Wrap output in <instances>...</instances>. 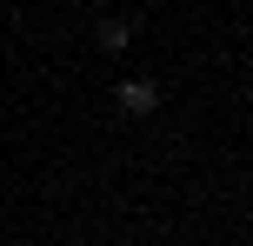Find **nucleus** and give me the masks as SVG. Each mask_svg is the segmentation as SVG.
<instances>
[{
  "instance_id": "f257e3e1",
  "label": "nucleus",
  "mask_w": 253,
  "mask_h": 246,
  "mask_svg": "<svg viewBox=\"0 0 253 246\" xmlns=\"http://www.w3.org/2000/svg\"><path fill=\"white\" fill-rule=\"evenodd\" d=\"M120 106H126V113H153V106H160V87H153V80H126Z\"/></svg>"
},
{
  "instance_id": "f03ea898",
  "label": "nucleus",
  "mask_w": 253,
  "mask_h": 246,
  "mask_svg": "<svg viewBox=\"0 0 253 246\" xmlns=\"http://www.w3.org/2000/svg\"><path fill=\"white\" fill-rule=\"evenodd\" d=\"M100 47H107V53H120V47H126V27H120V20H107V27H100Z\"/></svg>"
}]
</instances>
